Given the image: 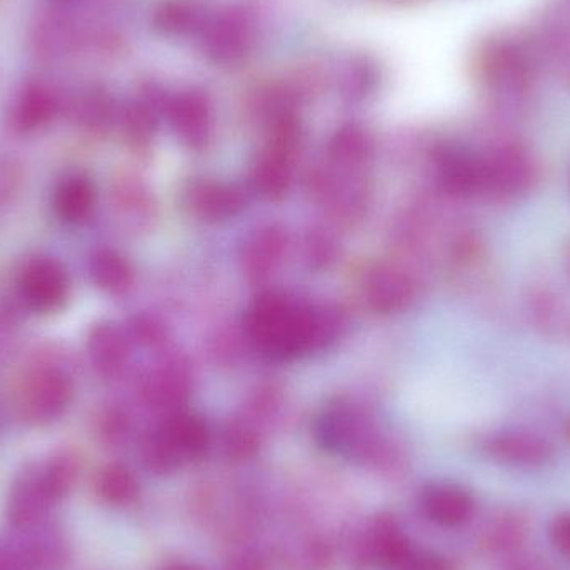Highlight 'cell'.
Instances as JSON below:
<instances>
[{
  "label": "cell",
  "mask_w": 570,
  "mask_h": 570,
  "mask_svg": "<svg viewBox=\"0 0 570 570\" xmlns=\"http://www.w3.org/2000/svg\"><path fill=\"white\" fill-rule=\"evenodd\" d=\"M341 325L337 312L298 304L279 292L261 295L247 315L250 337L274 358L318 351L335 341Z\"/></svg>",
  "instance_id": "cell-1"
},
{
  "label": "cell",
  "mask_w": 570,
  "mask_h": 570,
  "mask_svg": "<svg viewBox=\"0 0 570 570\" xmlns=\"http://www.w3.org/2000/svg\"><path fill=\"white\" fill-rule=\"evenodd\" d=\"M317 438L328 451L355 459L377 458L382 441L372 419L352 404L335 405L322 415Z\"/></svg>",
  "instance_id": "cell-2"
},
{
  "label": "cell",
  "mask_w": 570,
  "mask_h": 570,
  "mask_svg": "<svg viewBox=\"0 0 570 570\" xmlns=\"http://www.w3.org/2000/svg\"><path fill=\"white\" fill-rule=\"evenodd\" d=\"M73 397L70 375L59 365L42 364L29 372L20 391L23 414L36 424L59 419Z\"/></svg>",
  "instance_id": "cell-3"
},
{
  "label": "cell",
  "mask_w": 570,
  "mask_h": 570,
  "mask_svg": "<svg viewBox=\"0 0 570 570\" xmlns=\"http://www.w3.org/2000/svg\"><path fill=\"white\" fill-rule=\"evenodd\" d=\"M482 157V194L498 200H514L531 190L535 166L521 146H501Z\"/></svg>",
  "instance_id": "cell-4"
},
{
  "label": "cell",
  "mask_w": 570,
  "mask_h": 570,
  "mask_svg": "<svg viewBox=\"0 0 570 570\" xmlns=\"http://www.w3.org/2000/svg\"><path fill=\"white\" fill-rule=\"evenodd\" d=\"M150 454L169 471H176L184 461L203 454L209 444V431L200 419L176 414L149 439Z\"/></svg>",
  "instance_id": "cell-5"
},
{
  "label": "cell",
  "mask_w": 570,
  "mask_h": 570,
  "mask_svg": "<svg viewBox=\"0 0 570 570\" xmlns=\"http://www.w3.org/2000/svg\"><path fill=\"white\" fill-rule=\"evenodd\" d=\"M19 285L26 304L42 314L60 311L69 297V276L52 257L30 259L20 273Z\"/></svg>",
  "instance_id": "cell-6"
},
{
  "label": "cell",
  "mask_w": 570,
  "mask_h": 570,
  "mask_svg": "<svg viewBox=\"0 0 570 570\" xmlns=\"http://www.w3.org/2000/svg\"><path fill=\"white\" fill-rule=\"evenodd\" d=\"M254 43L253 17L244 10H229L204 27V49L217 63L240 62Z\"/></svg>",
  "instance_id": "cell-7"
},
{
  "label": "cell",
  "mask_w": 570,
  "mask_h": 570,
  "mask_svg": "<svg viewBox=\"0 0 570 570\" xmlns=\"http://www.w3.org/2000/svg\"><path fill=\"white\" fill-rule=\"evenodd\" d=\"M489 458L509 468H544L554 459L551 441L531 431H501L489 435L484 442Z\"/></svg>",
  "instance_id": "cell-8"
},
{
  "label": "cell",
  "mask_w": 570,
  "mask_h": 570,
  "mask_svg": "<svg viewBox=\"0 0 570 570\" xmlns=\"http://www.w3.org/2000/svg\"><path fill=\"white\" fill-rule=\"evenodd\" d=\"M422 514L441 528H461L474 518V498L461 485L439 482L422 491Z\"/></svg>",
  "instance_id": "cell-9"
},
{
  "label": "cell",
  "mask_w": 570,
  "mask_h": 570,
  "mask_svg": "<svg viewBox=\"0 0 570 570\" xmlns=\"http://www.w3.org/2000/svg\"><path fill=\"white\" fill-rule=\"evenodd\" d=\"M167 116L173 124V129L187 146L200 149L209 139V100L199 90H187L174 97L167 104Z\"/></svg>",
  "instance_id": "cell-10"
},
{
  "label": "cell",
  "mask_w": 570,
  "mask_h": 570,
  "mask_svg": "<svg viewBox=\"0 0 570 570\" xmlns=\"http://www.w3.org/2000/svg\"><path fill=\"white\" fill-rule=\"evenodd\" d=\"M531 63L519 47L509 42L494 43L485 50L482 70L485 79L502 94L522 92L531 79Z\"/></svg>",
  "instance_id": "cell-11"
},
{
  "label": "cell",
  "mask_w": 570,
  "mask_h": 570,
  "mask_svg": "<svg viewBox=\"0 0 570 570\" xmlns=\"http://www.w3.org/2000/svg\"><path fill=\"white\" fill-rule=\"evenodd\" d=\"M442 187L451 196L472 197L482 194V157L465 150L448 149L438 159Z\"/></svg>",
  "instance_id": "cell-12"
},
{
  "label": "cell",
  "mask_w": 570,
  "mask_h": 570,
  "mask_svg": "<svg viewBox=\"0 0 570 570\" xmlns=\"http://www.w3.org/2000/svg\"><path fill=\"white\" fill-rule=\"evenodd\" d=\"M365 297L374 311L391 314L411 304L414 298V284L394 267H379L367 277Z\"/></svg>",
  "instance_id": "cell-13"
},
{
  "label": "cell",
  "mask_w": 570,
  "mask_h": 570,
  "mask_svg": "<svg viewBox=\"0 0 570 570\" xmlns=\"http://www.w3.org/2000/svg\"><path fill=\"white\" fill-rule=\"evenodd\" d=\"M87 351L94 368L102 377H117L127 364V341L122 332L109 322L94 325L87 338Z\"/></svg>",
  "instance_id": "cell-14"
},
{
  "label": "cell",
  "mask_w": 570,
  "mask_h": 570,
  "mask_svg": "<svg viewBox=\"0 0 570 570\" xmlns=\"http://www.w3.org/2000/svg\"><path fill=\"white\" fill-rule=\"evenodd\" d=\"M96 206V186L82 174L66 177L53 196L57 216L67 224L83 223Z\"/></svg>",
  "instance_id": "cell-15"
},
{
  "label": "cell",
  "mask_w": 570,
  "mask_h": 570,
  "mask_svg": "<svg viewBox=\"0 0 570 570\" xmlns=\"http://www.w3.org/2000/svg\"><path fill=\"white\" fill-rule=\"evenodd\" d=\"M285 249V236L277 227L257 230L243 249L244 271L253 279H264L276 269Z\"/></svg>",
  "instance_id": "cell-16"
},
{
  "label": "cell",
  "mask_w": 570,
  "mask_h": 570,
  "mask_svg": "<svg viewBox=\"0 0 570 570\" xmlns=\"http://www.w3.org/2000/svg\"><path fill=\"white\" fill-rule=\"evenodd\" d=\"M190 206L207 220H224L236 216L244 207V196L236 187L224 184H199L190 193Z\"/></svg>",
  "instance_id": "cell-17"
},
{
  "label": "cell",
  "mask_w": 570,
  "mask_h": 570,
  "mask_svg": "<svg viewBox=\"0 0 570 570\" xmlns=\"http://www.w3.org/2000/svg\"><path fill=\"white\" fill-rule=\"evenodd\" d=\"M294 142L276 139L274 149L259 160L254 170V183L261 194L269 199H281L291 187V166H288V150Z\"/></svg>",
  "instance_id": "cell-18"
},
{
  "label": "cell",
  "mask_w": 570,
  "mask_h": 570,
  "mask_svg": "<svg viewBox=\"0 0 570 570\" xmlns=\"http://www.w3.org/2000/svg\"><path fill=\"white\" fill-rule=\"evenodd\" d=\"M362 548L371 561L392 568L411 548V542L407 541L397 522L392 519H377L368 528Z\"/></svg>",
  "instance_id": "cell-19"
},
{
  "label": "cell",
  "mask_w": 570,
  "mask_h": 570,
  "mask_svg": "<svg viewBox=\"0 0 570 570\" xmlns=\"http://www.w3.org/2000/svg\"><path fill=\"white\" fill-rule=\"evenodd\" d=\"M154 23L159 32L167 36H187L204 30L206 10L196 0H169L157 9Z\"/></svg>",
  "instance_id": "cell-20"
},
{
  "label": "cell",
  "mask_w": 570,
  "mask_h": 570,
  "mask_svg": "<svg viewBox=\"0 0 570 570\" xmlns=\"http://www.w3.org/2000/svg\"><path fill=\"white\" fill-rule=\"evenodd\" d=\"M56 94L43 83H29L20 94L16 107V120L23 130H36L49 124L56 116Z\"/></svg>",
  "instance_id": "cell-21"
},
{
  "label": "cell",
  "mask_w": 570,
  "mask_h": 570,
  "mask_svg": "<svg viewBox=\"0 0 570 570\" xmlns=\"http://www.w3.org/2000/svg\"><path fill=\"white\" fill-rule=\"evenodd\" d=\"M90 277L94 284L109 294H124L132 285L134 274L130 264L116 250H97L90 257Z\"/></svg>",
  "instance_id": "cell-22"
},
{
  "label": "cell",
  "mask_w": 570,
  "mask_h": 570,
  "mask_svg": "<svg viewBox=\"0 0 570 570\" xmlns=\"http://www.w3.org/2000/svg\"><path fill=\"white\" fill-rule=\"evenodd\" d=\"M189 395V381L180 367H166L147 379L144 397L154 407L176 409Z\"/></svg>",
  "instance_id": "cell-23"
},
{
  "label": "cell",
  "mask_w": 570,
  "mask_h": 570,
  "mask_svg": "<svg viewBox=\"0 0 570 570\" xmlns=\"http://www.w3.org/2000/svg\"><path fill=\"white\" fill-rule=\"evenodd\" d=\"M328 150H331V157L335 164L355 169L367 160L368 154H371V142H368L364 130L355 126H347L342 127L335 134Z\"/></svg>",
  "instance_id": "cell-24"
},
{
  "label": "cell",
  "mask_w": 570,
  "mask_h": 570,
  "mask_svg": "<svg viewBox=\"0 0 570 570\" xmlns=\"http://www.w3.org/2000/svg\"><path fill=\"white\" fill-rule=\"evenodd\" d=\"M97 491L100 498L109 504L124 505L129 504L136 499L137 481L129 469L122 465H109L104 469L97 479Z\"/></svg>",
  "instance_id": "cell-25"
},
{
  "label": "cell",
  "mask_w": 570,
  "mask_h": 570,
  "mask_svg": "<svg viewBox=\"0 0 570 570\" xmlns=\"http://www.w3.org/2000/svg\"><path fill=\"white\" fill-rule=\"evenodd\" d=\"M392 570H452L451 564L435 552L409 548L407 552L395 562Z\"/></svg>",
  "instance_id": "cell-26"
},
{
  "label": "cell",
  "mask_w": 570,
  "mask_h": 570,
  "mask_svg": "<svg viewBox=\"0 0 570 570\" xmlns=\"http://www.w3.org/2000/svg\"><path fill=\"white\" fill-rule=\"evenodd\" d=\"M227 449L237 458H249L257 449L256 434L250 429L236 425L227 434Z\"/></svg>",
  "instance_id": "cell-27"
},
{
  "label": "cell",
  "mask_w": 570,
  "mask_h": 570,
  "mask_svg": "<svg viewBox=\"0 0 570 570\" xmlns=\"http://www.w3.org/2000/svg\"><path fill=\"white\" fill-rule=\"evenodd\" d=\"M549 539L559 554L570 559V511L556 515L549 528Z\"/></svg>",
  "instance_id": "cell-28"
},
{
  "label": "cell",
  "mask_w": 570,
  "mask_h": 570,
  "mask_svg": "<svg viewBox=\"0 0 570 570\" xmlns=\"http://www.w3.org/2000/svg\"><path fill=\"white\" fill-rule=\"evenodd\" d=\"M308 257L318 266H327L328 261L334 257V244L328 237L314 236L307 244Z\"/></svg>",
  "instance_id": "cell-29"
},
{
  "label": "cell",
  "mask_w": 570,
  "mask_h": 570,
  "mask_svg": "<svg viewBox=\"0 0 570 570\" xmlns=\"http://www.w3.org/2000/svg\"><path fill=\"white\" fill-rule=\"evenodd\" d=\"M134 334L139 337V341L146 342V344H156L163 337V328L159 324L154 321H137L134 325Z\"/></svg>",
  "instance_id": "cell-30"
},
{
  "label": "cell",
  "mask_w": 570,
  "mask_h": 570,
  "mask_svg": "<svg viewBox=\"0 0 570 570\" xmlns=\"http://www.w3.org/2000/svg\"><path fill=\"white\" fill-rule=\"evenodd\" d=\"M505 570H554L549 568L544 562L539 561V559L534 558H519L514 559V561L509 562L508 568Z\"/></svg>",
  "instance_id": "cell-31"
},
{
  "label": "cell",
  "mask_w": 570,
  "mask_h": 570,
  "mask_svg": "<svg viewBox=\"0 0 570 570\" xmlns=\"http://www.w3.org/2000/svg\"><path fill=\"white\" fill-rule=\"evenodd\" d=\"M163 570H200V569L196 568V566H190V564H173V566H167V568H164Z\"/></svg>",
  "instance_id": "cell-32"
},
{
  "label": "cell",
  "mask_w": 570,
  "mask_h": 570,
  "mask_svg": "<svg viewBox=\"0 0 570 570\" xmlns=\"http://www.w3.org/2000/svg\"><path fill=\"white\" fill-rule=\"evenodd\" d=\"M569 434H570V424H569Z\"/></svg>",
  "instance_id": "cell-33"
}]
</instances>
